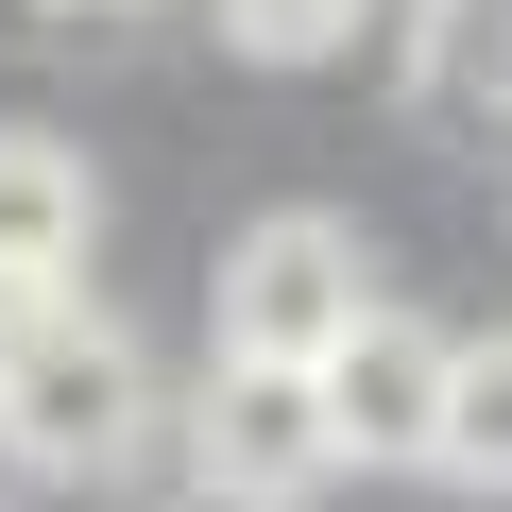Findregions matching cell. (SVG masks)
Returning <instances> with one entry per match:
<instances>
[{
  "label": "cell",
  "instance_id": "2",
  "mask_svg": "<svg viewBox=\"0 0 512 512\" xmlns=\"http://www.w3.org/2000/svg\"><path fill=\"white\" fill-rule=\"evenodd\" d=\"M154 427V376H137V342L103 325V308H18L0 325V444H18L35 478H103L120 444Z\"/></svg>",
  "mask_w": 512,
  "mask_h": 512
},
{
  "label": "cell",
  "instance_id": "1",
  "mask_svg": "<svg viewBox=\"0 0 512 512\" xmlns=\"http://www.w3.org/2000/svg\"><path fill=\"white\" fill-rule=\"evenodd\" d=\"M205 325H222V359H256V376H325V359L376 325V256H359L325 205H274V222L222 239Z\"/></svg>",
  "mask_w": 512,
  "mask_h": 512
},
{
  "label": "cell",
  "instance_id": "6",
  "mask_svg": "<svg viewBox=\"0 0 512 512\" xmlns=\"http://www.w3.org/2000/svg\"><path fill=\"white\" fill-rule=\"evenodd\" d=\"M410 86L444 120H495L512 103V0H410Z\"/></svg>",
  "mask_w": 512,
  "mask_h": 512
},
{
  "label": "cell",
  "instance_id": "9",
  "mask_svg": "<svg viewBox=\"0 0 512 512\" xmlns=\"http://www.w3.org/2000/svg\"><path fill=\"white\" fill-rule=\"evenodd\" d=\"M52 18H120V0H52Z\"/></svg>",
  "mask_w": 512,
  "mask_h": 512
},
{
  "label": "cell",
  "instance_id": "8",
  "mask_svg": "<svg viewBox=\"0 0 512 512\" xmlns=\"http://www.w3.org/2000/svg\"><path fill=\"white\" fill-rule=\"evenodd\" d=\"M222 35H239L256 69H308V52H342V35H359V0H222Z\"/></svg>",
  "mask_w": 512,
  "mask_h": 512
},
{
  "label": "cell",
  "instance_id": "5",
  "mask_svg": "<svg viewBox=\"0 0 512 512\" xmlns=\"http://www.w3.org/2000/svg\"><path fill=\"white\" fill-rule=\"evenodd\" d=\"M86 222H103L86 154H69L52 120H0V308H52V291L86 274Z\"/></svg>",
  "mask_w": 512,
  "mask_h": 512
},
{
  "label": "cell",
  "instance_id": "7",
  "mask_svg": "<svg viewBox=\"0 0 512 512\" xmlns=\"http://www.w3.org/2000/svg\"><path fill=\"white\" fill-rule=\"evenodd\" d=\"M461 495H512V342H461V393H444V461Z\"/></svg>",
  "mask_w": 512,
  "mask_h": 512
},
{
  "label": "cell",
  "instance_id": "4",
  "mask_svg": "<svg viewBox=\"0 0 512 512\" xmlns=\"http://www.w3.org/2000/svg\"><path fill=\"white\" fill-rule=\"evenodd\" d=\"M444 393H461V342L427 308H376L342 359H325V427L342 461H444Z\"/></svg>",
  "mask_w": 512,
  "mask_h": 512
},
{
  "label": "cell",
  "instance_id": "3",
  "mask_svg": "<svg viewBox=\"0 0 512 512\" xmlns=\"http://www.w3.org/2000/svg\"><path fill=\"white\" fill-rule=\"evenodd\" d=\"M342 478V427H325V376H256V359H205L188 393V495L205 512H291Z\"/></svg>",
  "mask_w": 512,
  "mask_h": 512
}]
</instances>
